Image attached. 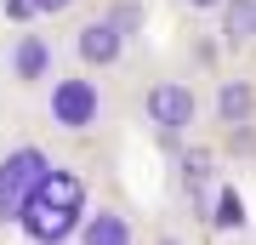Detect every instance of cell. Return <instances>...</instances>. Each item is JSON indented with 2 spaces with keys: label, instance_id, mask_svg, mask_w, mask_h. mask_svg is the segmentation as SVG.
<instances>
[{
  "label": "cell",
  "instance_id": "cell-10",
  "mask_svg": "<svg viewBox=\"0 0 256 245\" xmlns=\"http://www.w3.org/2000/svg\"><path fill=\"white\" fill-rule=\"evenodd\" d=\"M216 35L228 52H245V46H256V0H222L216 12Z\"/></svg>",
  "mask_w": 256,
  "mask_h": 245
},
{
  "label": "cell",
  "instance_id": "cell-14",
  "mask_svg": "<svg viewBox=\"0 0 256 245\" xmlns=\"http://www.w3.org/2000/svg\"><path fill=\"white\" fill-rule=\"evenodd\" d=\"M176 6H182V12H188V18H210V12H216V6H222V0H176Z\"/></svg>",
  "mask_w": 256,
  "mask_h": 245
},
{
  "label": "cell",
  "instance_id": "cell-5",
  "mask_svg": "<svg viewBox=\"0 0 256 245\" xmlns=\"http://www.w3.org/2000/svg\"><path fill=\"white\" fill-rule=\"evenodd\" d=\"M216 182H222V154H216V143H205L200 131H194L188 143H176V188H182L194 222L205 217V205H210V194H216Z\"/></svg>",
  "mask_w": 256,
  "mask_h": 245
},
{
  "label": "cell",
  "instance_id": "cell-1",
  "mask_svg": "<svg viewBox=\"0 0 256 245\" xmlns=\"http://www.w3.org/2000/svg\"><path fill=\"white\" fill-rule=\"evenodd\" d=\"M86 205H92V182L74 171V165L57 160L52 171L23 194V205H18V217H12V222H18L28 239H74Z\"/></svg>",
  "mask_w": 256,
  "mask_h": 245
},
{
  "label": "cell",
  "instance_id": "cell-11",
  "mask_svg": "<svg viewBox=\"0 0 256 245\" xmlns=\"http://www.w3.org/2000/svg\"><path fill=\"white\" fill-rule=\"evenodd\" d=\"M210 234H245V200H239V188L228 177L216 182V194H210V205H205V217H200Z\"/></svg>",
  "mask_w": 256,
  "mask_h": 245
},
{
  "label": "cell",
  "instance_id": "cell-12",
  "mask_svg": "<svg viewBox=\"0 0 256 245\" xmlns=\"http://www.w3.org/2000/svg\"><path fill=\"white\" fill-rule=\"evenodd\" d=\"M80 6H86V0H28V18H40V23H68Z\"/></svg>",
  "mask_w": 256,
  "mask_h": 245
},
{
  "label": "cell",
  "instance_id": "cell-13",
  "mask_svg": "<svg viewBox=\"0 0 256 245\" xmlns=\"http://www.w3.org/2000/svg\"><path fill=\"white\" fill-rule=\"evenodd\" d=\"M108 18H114L120 29H126V35H137V23H142V6H137V0H120V6H108Z\"/></svg>",
  "mask_w": 256,
  "mask_h": 245
},
{
  "label": "cell",
  "instance_id": "cell-4",
  "mask_svg": "<svg viewBox=\"0 0 256 245\" xmlns=\"http://www.w3.org/2000/svg\"><path fill=\"white\" fill-rule=\"evenodd\" d=\"M63 57L74 69H86V74H114V69H126V57H131V35L108 18V12H92V18H74L68 40H63Z\"/></svg>",
  "mask_w": 256,
  "mask_h": 245
},
{
  "label": "cell",
  "instance_id": "cell-6",
  "mask_svg": "<svg viewBox=\"0 0 256 245\" xmlns=\"http://www.w3.org/2000/svg\"><path fill=\"white\" fill-rule=\"evenodd\" d=\"M52 165H57V154H52L46 143H12L6 154H0V222L18 217L23 194L34 188V182L52 171Z\"/></svg>",
  "mask_w": 256,
  "mask_h": 245
},
{
  "label": "cell",
  "instance_id": "cell-3",
  "mask_svg": "<svg viewBox=\"0 0 256 245\" xmlns=\"http://www.w3.org/2000/svg\"><path fill=\"white\" fill-rule=\"evenodd\" d=\"M142 126L160 137L165 148L188 143L194 131L205 126V91L188 80V74H154V80L142 86V103H137Z\"/></svg>",
  "mask_w": 256,
  "mask_h": 245
},
{
  "label": "cell",
  "instance_id": "cell-7",
  "mask_svg": "<svg viewBox=\"0 0 256 245\" xmlns=\"http://www.w3.org/2000/svg\"><path fill=\"white\" fill-rule=\"evenodd\" d=\"M205 126L210 131H239V126H256V86L245 74H222L216 86L205 91Z\"/></svg>",
  "mask_w": 256,
  "mask_h": 245
},
{
  "label": "cell",
  "instance_id": "cell-9",
  "mask_svg": "<svg viewBox=\"0 0 256 245\" xmlns=\"http://www.w3.org/2000/svg\"><path fill=\"white\" fill-rule=\"evenodd\" d=\"M142 228L131 211H120V205H86V217L80 228H74V239H86V245H131Z\"/></svg>",
  "mask_w": 256,
  "mask_h": 245
},
{
  "label": "cell",
  "instance_id": "cell-2",
  "mask_svg": "<svg viewBox=\"0 0 256 245\" xmlns=\"http://www.w3.org/2000/svg\"><path fill=\"white\" fill-rule=\"evenodd\" d=\"M40 114H46V126L57 137H97L114 120V97L102 86V74L68 69V74H52L40 86Z\"/></svg>",
  "mask_w": 256,
  "mask_h": 245
},
{
  "label": "cell",
  "instance_id": "cell-8",
  "mask_svg": "<svg viewBox=\"0 0 256 245\" xmlns=\"http://www.w3.org/2000/svg\"><path fill=\"white\" fill-rule=\"evenodd\" d=\"M6 74L18 86H46L57 74V46L52 35H40V29H18V35L6 40Z\"/></svg>",
  "mask_w": 256,
  "mask_h": 245
}]
</instances>
